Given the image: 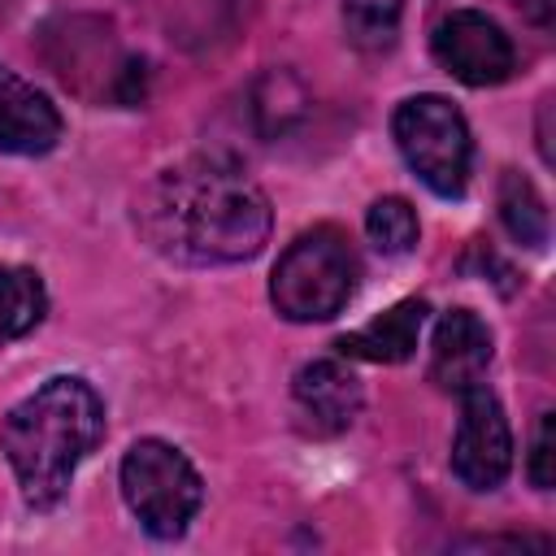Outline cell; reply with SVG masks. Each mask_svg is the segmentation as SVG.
<instances>
[{
	"label": "cell",
	"mask_w": 556,
	"mask_h": 556,
	"mask_svg": "<svg viewBox=\"0 0 556 556\" xmlns=\"http://www.w3.org/2000/svg\"><path fill=\"white\" fill-rule=\"evenodd\" d=\"M356 278L361 261L352 239L339 226H313L282 248L269 274V300L287 321H330L352 300Z\"/></svg>",
	"instance_id": "3957f363"
},
{
	"label": "cell",
	"mask_w": 556,
	"mask_h": 556,
	"mask_svg": "<svg viewBox=\"0 0 556 556\" xmlns=\"http://www.w3.org/2000/svg\"><path fill=\"white\" fill-rule=\"evenodd\" d=\"M513 469V430L491 387L460 391V421L452 439V473L469 491H495Z\"/></svg>",
	"instance_id": "8992f818"
},
{
	"label": "cell",
	"mask_w": 556,
	"mask_h": 556,
	"mask_svg": "<svg viewBox=\"0 0 556 556\" xmlns=\"http://www.w3.org/2000/svg\"><path fill=\"white\" fill-rule=\"evenodd\" d=\"M291 408L304 434L334 439L361 413V378L339 361H308L291 378Z\"/></svg>",
	"instance_id": "ba28073f"
},
{
	"label": "cell",
	"mask_w": 556,
	"mask_h": 556,
	"mask_svg": "<svg viewBox=\"0 0 556 556\" xmlns=\"http://www.w3.org/2000/svg\"><path fill=\"white\" fill-rule=\"evenodd\" d=\"M139 235L182 265L252 261L274 226L265 191L226 156H191L161 169L135 200Z\"/></svg>",
	"instance_id": "6da1fadb"
},
{
	"label": "cell",
	"mask_w": 556,
	"mask_h": 556,
	"mask_svg": "<svg viewBox=\"0 0 556 556\" xmlns=\"http://www.w3.org/2000/svg\"><path fill=\"white\" fill-rule=\"evenodd\" d=\"M61 113L56 104L26 87L22 78L4 74L0 70V152H13V156H43L61 143Z\"/></svg>",
	"instance_id": "30bf717a"
},
{
	"label": "cell",
	"mask_w": 556,
	"mask_h": 556,
	"mask_svg": "<svg viewBox=\"0 0 556 556\" xmlns=\"http://www.w3.org/2000/svg\"><path fill=\"white\" fill-rule=\"evenodd\" d=\"M500 222L521 248H543L547 243V204L534 191V182L517 169H504L500 178Z\"/></svg>",
	"instance_id": "5bb4252c"
},
{
	"label": "cell",
	"mask_w": 556,
	"mask_h": 556,
	"mask_svg": "<svg viewBox=\"0 0 556 556\" xmlns=\"http://www.w3.org/2000/svg\"><path fill=\"white\" fill-rule=\"evenodd\" d=\"M391 139L404 156V165L443 200H456L469 187L473 165V139L465 126V113L447 96H408L391 113Z\"/></svg>",
	"instance_id": "277c9868"
},
{
	"label": "cell",
	"mask_w": 556,
	"mask_h": 556,
	"mask_svg": "<svg viewBox=\"0 0 556 556\" xmlns=\"http://www.w3.org/2000/svg\"><path fill=\"white\" fill-rule=\"evenodd\" d=\"M48 313L43 278L26 265H0V348L30 334Z\"/></svg>",
	"instance_id": "7c38bea8"
},
{
	"label": "cell",
	"mask_w": 556,
	"mask_h": 556,
	"mask_svg": "<svg viewBox=\"0 0 556 556\" xmlns=\"http://www.w3.org/2000/svg\"><path fill=\"white\" fill-rule=\"evenodd\" d=\"M430 52L465 87H495L517 70L513 39L504 35L500 22H491L478 9L447 13L430 35Z\"/></svg>",
	"instance_id": "52a82bcc"
},
{
	"label": "cell",
	"mask_w": 556,
	"mask_h": 556,
	"mask_svg": "<svg viewBox=\"0 0 556 556\" xmlns=\"http://www.w3.org/2000/svg\"><path fill=\"white\" fill-rule=\"evenodd\" d=\"M526 473L539 491L552 486V413L539 417L534 426V439H530V456H526Z\"/></svg>",
	"instance_id": "e0dca14e"
},
{
	"label": "cell",
	"mask_w": 556,
	"mask_h": 556,
	"mask_svg": "<svg viewBox=\"0 0 556 556\" xmlns=\"http://www.w3.org/2000/svg\"><path fill=\"white\" fill-rule=\"evenodd\" d=\"M308 113V91L291 70H265L252 87V122L265 139L291 130Z\"/></svg>",
	"instance_id": "4fadbf2b"
},
{
	"label": "cell",
	"mask_w": 556,
	"mask_h": 556,
	"mask_svg": "<svg viewBox=\"0 0 556 556\" xmlns=\"http://www.w3.org/2000/svg\"><path fill=\"white\" fill-rule=\"evenodd\" d=\"M517 9H521L534 26H552V17H556V0H517Z\"/></svg>",
	"instance_id": "ac0fdd59"
},
{
	"label": "cell",
	"mask_w": 556,
	"mask_h": 556,
	"mask_svg": "<svg viewBox=\"0 0 556 556\" xmlns=\"http://www.w3.org/2000/svg\"><path fill=\"white\" fill-rule=\"evenodd\" d=\"M491 356H495L491 326L473 308H447L430 339V382L439 391L460 395L465 387L482 382Z\"/></svg>",
	"instance_id": "9c48e42d"
},
{
	"label": "cell",
	"mask_w": 556,
	"mask_h": 556,
	"mask_svg": "<svg viewBox=\"0 0 556 556\" xmlns=\"http://www.w3.org/2000/svg\"><path fill=\"white\" fill-rule=\"evenodd\" d=\"M426 300H400L395 308H387L382 317H374L369 326L339 334L334 352L352 356V361H374V365H400L417 352L421 326H426Z\"/></svg>",
	"instance_id": "8fae6325"
},
{
	"label": "cell",
	"mask_w": 556,
	"mask_h": 556,
	"mask_svg": "<svg viewBox=\"0 0 556 556\" xmlns=\"http://www.w3.org/2000/svg\"><path fill=\"white\" fill-rule=\"evenodd\" d=\"M104 439V400L87 378L56 374L17 400L0 421V452L26 508L48 513L65 500L78 465Z\"/></svg>",
	"instance_id": "7a4b0ae2"
},
{
	"label": "cell",
	"mask_w": 556,
	"mask_h": 556,
	"mask_svg": "<svg viewBox=\"0 0 556 556\" xmlns=\"http://www.w3.org/2000/svg\"><path fill=\"white\" fill-rule=\"evenodd\" d=\"M365 235L382 256H404V252H413L421 226H417V213L404 195H382L365 213Z\"/></svg>",
	"instance_id": "9a60e30c"
},
{
	"label": "cell",
	"mask_w": 556,
	"mask_h": 556,
	"mask_svg": "<svg viewBox=\"0 0 556 556\" xmlns=\"http://www.w3.org/2000/svg\"><path fill=\"white\" fill-rule=\"evenodd\" d=\"M404 17V0H343L348 39L365 52H382L395 43Z\"/></svg>",
	"instance_id": "2e32d148"
},
{
	"label": "cell",
	"mask_w": 556,
	"mask_h": 556,
	"mask_svg": "<svg viewBox=\"0 0 556 556\" xmlns=\"http://www.w3.org/2000/svg\"><path fill=\"white\" fill-rule=\"evenodd\" d=\"M122 500L152 539H178L204 504V482L174 443L139 439L122 456Z\"/></svg>",
	"instance_id": "5b68a950"
}]
</instances>
